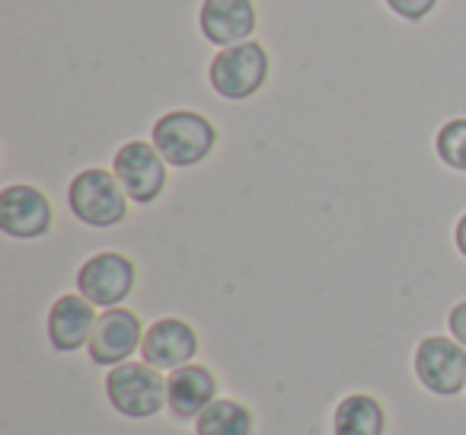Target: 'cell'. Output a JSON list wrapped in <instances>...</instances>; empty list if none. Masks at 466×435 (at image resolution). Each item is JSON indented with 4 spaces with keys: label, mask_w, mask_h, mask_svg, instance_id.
Segmentation results:
<instances>
[{
    "label": "cell",
    "mask_w": 466,
    "mask_h": 435,
    "mask_svg": "<svg viewBox=\"0 0 466 435\" xmlns=\"http://www.w3.org/2000/svg\"><path fill=\"white\" fill-rule=\"evenodd\" d=\"M67 205L86 228H116L128 214V192L109 170L90 167L77 173L67 189Z\"/></svg>",
    "instance_id": "6da1fadb"
},
{
    "label": "cell",
    "mask_w": 466,
    "mask_h": 435,
    "mask_svg": "<svg viewBox=\"0 0 466 435\" xmlns=\"http://www.w3.org/2000/svg\"><path fill=\"white\" fill-rule=\"evenodd\" d=\"M106 397L128 419H150L167 407V378L147 362H122L106 375Z\"/></svg>",
    "instance_id": "7a4b0ae2"
},
{
    "label": "cell",
    "mask_w": 466,
    "mask_h": 435,
    "mask_svg": "<svg viewBox=\"0 0 466 435\" xmlns=\"http://www.w3.org/2000/svg\"><path fill=\"white\" fill-rule=\"evenodd\" d=\"M214 141H218V131L198 112H167L154 125V148L173 167H195V163H201L214 150Z\"/></svg>",
    "instance_id": "3957f363"
},
{
    "label": "cell",
    "mask_w": 466,
    "mask_h": 435,
    "mask_svg": "<svg viewBox=\"0 0 466 435\" xmlns=\"http://www.w3.org/2000/svg\"><path fill=\"white\" fill-rule=\"evenodd\" d=\"M211 87L224 99H249L268 78V55L259 42L220 48L211 61Z\"/></svg>",
    "instance_id": "277c9868"
},
{
    "label": "cell",
    "mask_w": 466,
    "mask_h": 435,
    "mask_svg": "<svg viewBox=\"0 0 466 435\" xmlns=\"http://www.w3.org/2000/svg\"><path fill=\"white\" fill-rule=\"evenodd\" d=\"M415 378L434 397H453L466 388V349L457 339L425 337L415 349Z\"/></svg>",
    "instance_id": "5b68a950"
},
{
    "label": "cell",
    "mask_w": 466,
    "mask_h": 435,
    "mask_svg": "<svg viewBox=\"0 0 466 435\" xmlns=\"http://www.w3.org/2000/svg\"><path fill=\"white\" fill-rule=\"evenodd\" d=\"M112 173L118 176L128 199L137 205H150L167 186V161L150 141L122 144L116 161H112Z\"/></svg>",
    "instance_id": "8992f818"
},
{
    "label": "cell",
    "mask_w": 466,
    "mask_h": 435,
    "mask_svg": "<svg viewBox=\"0 0 466 435\" xmlns=\"http://www.w3.org/2000/svg\"><path fill=\"white\" fill-rule=\"evenodd\" d=\"M135 288V263L122 254H96L77 269V292L96 307H118Z\"/></svg>",
    "instance_id": "52a82bcc"
},
{
    "label": "cell",
    "mask_w": 466,
    "mask_h": 435,
    "mask_svg": "<svg viewBox=\"0 0 466 435\" xmlns=\"http://www.w3.org/2000/svg\"><path fill=\"white\" fill-rule=\"evenodd\" d=\"M52 202L29 182H14L0 192V231L16 241H33L52 231Z\"/></svg>",
    "instance_id": "ba28073f"
},
{
    "label": "cell",
    "mask_w": 466,
    "mask_h": 435,
    "mask_svg": "<svg viewBox=\"0 0 466 435\" xmlns=\"http://www.w3.org/2000/svg\"><path fill=\"white\" fill-rule=\"evenodd\" d=\"M144 343V326L137 314L125 311V307H106L96 320V330L90 337V358L96 365H122L137 352Z\"/></svg>",
    "instance_id": "9c48e42d"
},
{
    "label": "cell",
    "mask_w": 466,
    "mask_h": 435,
    "mask_svg": "<svg viewBox=\"0 0 466 435\" xmlns=\"http://www.w3.org/2000/svg\"><path fill=\"white\" fill-rule=\"evenodd\" d=\"M198 352V337L195 330L179 317H163L154 326L144 330V343H141V356L147 365L160 371H176L182 365H188Z\"/></svg>",
    "instance_id": "30bf717a"
},
{
    "label": "cell",
    "mask_w": 466,
    "mask_h": 435,
    "mask_svg": "<svg viewBox=\"0 0 466 435\" xmlns=\"http://www.w3.org/2000/svg\"><path fill=\"white\" fill-rule=\"evenodd\" d=\"M96 305L84 295H61L48 311V339L58 352H77L80 346H90L96 330Z\"/></svg>",
    "instance_id": "8fae6325"
},
{
    "label": "cell",
    "mask_w": 466,
    "mask_h": 435,
    "mask_svg": "<svg viewBox=\"0 0 466 435\" xmlns=\"http://www.w3.org/2000/svg\"><path fill=\"white\" fill-rule=\"evenodd\" d=\"M198 23L208 42L230 48L256 33V7L253 0H205Z\"/></svg>",
    "instance_id": "7c38bea8"
},
{
    "label": "cell",
    "mask_w": 466,
    "mask_h": 435,
    "mask_svg": "<svg viewBox=\"0 0 466 435\" xmlns=\"http://www.w3.org/2000/svg\"><path fill=\"white\" fill-rule=\"evenodd\" d=\"M218 400V378L205 365H182L167 378V407L176 419H198Z\"/></svg>",
    "instance_id": "4fadbf2b"
},
{
    "label": "cell",
    "mask_w": 466,
    "mask_h": 435,
    "mask_svg": "<svg viewBox=\"0 0 466 435\" xmlns=\"http://www.w3.org/2000/svg\"><path fill=\"white\" fill-rule=\"evenodd\" d=\"M387 413L370 394H349L332 413V435H383Z\"/></svg>",
    "instance_id": "5bb4252c"
},
{
    "label": "cell",
    "mask_w": 466,
    "mask_h": 435,
    "mask_svg": "<svg viewBox=\"0 0 466 435\" xmlns=\"http://www.w3.org/2000/svg\"><path fill=\"white\" fill-rule=\"evenodd\" d=\"M256 419L240 400L224 397L214 400L205 413L195 419V435H253Z\"/></svg>",
    "instance_id": "9a60e30c"
},
{
    "label": "cell",
    "mask_w": 466,
    "mask_h": 435,
    "mask_svg": "<svg viewBox=\"0 0 466 435\" xmlns=\"http://www.w3.org/2000/svg\"><path fill=\"white\" fill-rule=\"evenodd\" d=\"M434 150L451 170L466 173V119H451L441 125L438 138H434Z\"/></svg>",
    "instance_id": "2e32d148"
},
{
    "label": "cell",
    "mask_w": 466,
    "mask_h": 435,
    "mask_svg": "<svg viewBox=\"0 0 466 435\" xmlns=\"http://www.w3.org/2000/svg\"><path fill=\"white\" fill-rule=\"evenodd\" d=\"M434 4L438 0H387V7L393 10L396 16H402V20H425L428 14L434 10Z\"/></svg>",
    "instance_id": "e0dca14e"
},
{
    "label": "cell",
    "mask_w": 466,
    "mask_h": 435,
    "mask_svg": "<svg viewBox=\"0 0 466 435\" xmlns=\"http://www.w3.org/2000/svg\"><path fill=\"white\" fill-rule=\"evenodd\" d=\"M447 326H451V337L457 339V343L466 349V301H460V305H453L451 317H447Z\"/></svg>",
    "instance_id": "ac0fdd59"
},
{
    "label": "cell",
    "mask_w": 466,
    "mask_h": 435,
    "mask_svg": "<svg viewBox=\"0 0 466 435\" xmlns=\"http://www.w3.org/2000/svg\"><path fill=\"white\" fill-rule=\"evenodd\" d=\"M453 241H457V250L466 256V214L457 222V231H453Z\"/></svg>",
    "instance_id": "d6986e66"
}]
</instances>
